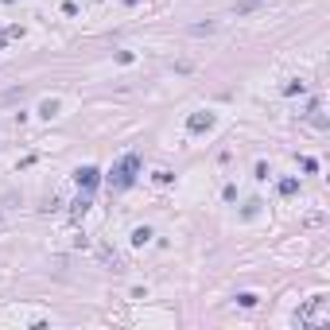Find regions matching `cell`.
<instances>
[{
	"mask_svg": "<svg viewBox=\"0 0 330 330\" xmlns=\"http://www.w3.org/2000/svg\"><path fill=\"white\" fill-rule=\"evenodd\" d=\"M256 8H264V0H241L233 8V16H249V12H256Z\"/></svg>",
	"mask_w": 330,
	"mask_h": 330,
	"instance_id": "277c9868",
	"label": "cell"
},
{
	"mask_svg": "<svg viewBox=\"0 0 330 330\" xmlns=\"http://www.w3.org/2000/svg\"><path fill=\"white\" fill-rule=\"evenodd\" d=\"M4 4H8V0H4Z\"/></svg>",
	"mask_w": 330,
	"mask_h": 330,
	"instance_id": "4fadbf2b",
	"label": "cell"
},
{
	"mask_svg": "<svg viewBox=\"0 0 330 330\" xmlns=\"http://www.w3.org/2000/svg\"><path fill=\"white\" fill-rule=\"evenodd\" d=\"M16 35H20V27H0V47L8 43V39H16Z\"/></svg>",
	"mask_w": 330,
	"mask_h": 330,
	"instance_id": "8fae6325",
	"label": "cell"
},
{
	"mask_svg": "<svg viewBox=\"0 0 330 330\" xmlns=\"http://www.w3.org/2000/svg\"><path fill=\"white\" fill-rule=\"evenodd\" d=\"M136 171H140V156H124L121 163L109 171V187H113V191H129L132 182H136Z\"/></svg>",
	"mask_w": 330,
	"mask_h": 330,
	"instance_id": "6da1fadb",
	"label": "cell"
},
{
	"mask_svg": "<svg viewBox=\"0 0 330 330\" xmlns=\"http://www.w3.org/2000/svg\"><path fill=\"white\" fill-rule=\"evenodd\" d=\"M86 210H89V194H86V191H82V194H78V198H74V214H78V217H82V214H86Z\"/></svg>",
	"mask_w": 330,
	"mask_h": 330,
	"instance_id": "ba28073f",
	"label": "cell"
},
{
	"mask_svg": "<svg viewBox=\"0 0 330 330\" xmlns=\"http://www.w3.org/2000/svg\"><path fill=\"white\" fill-rule=\"evenodd\" d=\"M187 129L191 132H210L214 129V113H191L187 117Z\"/></svg>",
	"mask_w": 330,
	"mask_h": 330,
	"instance_id": "3957f363",
	"label": "cell"
},
{
	"mask_svg": "<svg viewBox=\"0 0 330 330\" xmlns=\"http://www.w3.org/2000/svg\"><path fill=\"white\" fill-rule=\"evenodd\" d=\"M54 113H59V101H54V97H47V101L39 105V117H47V121H51Z\"/></svg>",
	"mask_w": 330,
	"mask_h": 330,
	"instance_id": "52a82bcc",
	"label": "cell"
},
{
	"mask_svg": "<svg viewBox=\"0 0 330 330\" xmlns=\"http://www.w3.org/2000/svg\"><path fill=\"white\" fill-rule=\"evenodd\" d=\"M152 241V229L148 226H136V229H132V245H148Z\"/></svg>",
	"mask_w": 330,
	"mask_h": 330,
	"instance_id": "8992f818",
	"label": "cell"
},
{
	"mask_svg": "<svg viewBox=\"0 0 330 330\" xmlns=\"http://www.w3.org/2000/svg\"><path fill=\"white\" fill-rule=\"evenodd\" d=\"M237 303H241V307H256V296H252V291H241V296H237Z\"/></svg>",
	"mask_w": 330,
	"mask_h": 330,
	"instance_id": "7c38bea8",
	"label": "cell"
},
{
	"mask_svg": "<svg viewBox=\"0 0 330 330\" xmlns=\"http://www.w3.org/2000/svg\"><path fill=\"white\" fill-rule=\"evenodd\" d=\"M299 191V179H284L280 182V194H296Z\"/></svg>",
	"mask_w": 330,
	"mask_h": 330,
	"instance_id": "30bf717a",
	"label": "cell"
},
{
	"mask_svg": "<svg viewBox=\"0 0 330 330\" xmlns=\"http://www.w3.org/2000/svg\"><path fill=\"white\" fill-rule=\"evenodd\" d=\"M74 179H78V191L94 194V187L101 182V171H97V167H78V171H74Z\"/></svg>",
	"mask_w": 330,
	"mask_h": 330,
	"instance_id": "7a4b0ae2",
	"label": "cell"
},
{
	"mask_svg": "<svg viewBox=\"0 0 330 330\" xmlns=\"http://www.w3.org/2000/svg\"><path fill=\"white\" fill-rule=\"evenodd\" d=\"M307 121H311V124H319V129H326V117H322V105H319V101H315L311 109H307Z\"/></svg>",
	"mask_w": 330,
	"mask_h": 330,
	"instance_id": "5b68a950",
	"label": "cell"
},
{
	"mask_svg": "<svg viewBox=\"0 0 330 330\" xmlns=\"http://www.w3.org/2000/svg\"><path fill=\"white\" fill-rule=\"evenodd\" d=\"M284 94H287V97H291V94H303V82H299V78L284 82Z\"/></svg>",
	"mask_w": 330,
	"mask_h": 330,
	"instance_id": "9c48e42d",
	"label": "cell"
}]
</instances>
